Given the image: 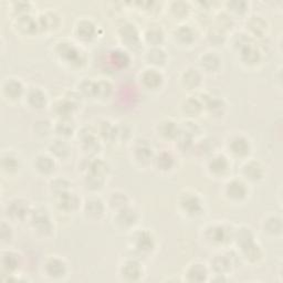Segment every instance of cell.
Instances as JSON below:
<instances>
[{
	"mask_svg": "<svg viewBox=\"0 0 283 283\" xmlns=\"http://www.w3.org/2000/svg\"><path fill=\"white\" fill-rule=\"evenodd\" d=\"M112 92V85L108 81L96 82V90H94V97L99 99H106L110 97Z\"/></svg>",
	"mask_w": 283,
	"mask_h": 283,
	"instance_id": "44",
	"label": "cell"
},
{
	"mask_svg": "<svg viewBox=\"0 0 283 283\" xmlns=\"http://www.w3.org/2000/svg\"><path fill=\"white\" fill-rule=\"evenodd\" d=\"M243 174L248 180L258 181L263 178L264 168L259 162L249 161L243 166Z\"/></svg>",
	"mask_w": 283,
	"mask_h": 283,
	"instance_id": "8",
	"label": "cell"
},
{
	"mask_svg": "<svg viewBox=\"0 0 283 283\" xmlns=\"http://www.w3.org/2000/svg\"><path fill=\"white\" fill-rule=\"evenodd\" d=\"M146 60L153 67H163L167 61V56L166 52L163 49L158 48H152L146 53Z\"/></svg>",
	"mask_w": 283,
	"mask_h": 283,
	"instance_id": "22",
	"label": "cell"
},
{
	"mask_svg": "<svg viewBox=\"0 0 283 283\" xmlns=\"http://www.w3.org/2000/svg\"><path fill=\"white\" fill-rule=\"evenodd\" d=\"M264 232L271 235H278L282 232V219L279 216H270L263 221Z\"/></svg>",
	"mask_w": 283,
	"mask_h": 283,
	"instance_id": "31",
	"label": "cell"
},
{
	"mask_svg": "<svg viewBox=\"0 0 283 283\" xmlns=\"http://www.w3.org/2000/svg\"><path fill=\"white\" fill-rule=\"evenodd\" d=\"M228 147L235 156H246L250 152V142L243 135H235L230 139Z\"/></svg>",
	"mask_w": 283,
	"mask_h": 283,
	"instance_id": "6",
	"label": "cell"
},
{
	"mask_svg": "<svg viewBox=\"0 0 283 283\" xmlns=\"http://www.w3.org/2000/svg\"><path fill=\"white\" fill-rule=\"evenodd\" d=\"M181 83L188 90H194L199 86V84L202 83V75H200L199 71L190 68L185 70V72L181 75Z\"/></svg>",
	"mask_w": 283,
	"mask_h": 283,
	"instance_id": "16",
	"label": "cell"
},
{
	"mask_svg": "<svg viewBox=\"0 0 283 283\" xmlns=\"http://www.w3.org/2000/svg\"><path fill=\"white\" fill-rule=\"evenodd\" d=\"M229 167L227 158L222 155H216L210 159L208 168L214 175H222Z\"/></svg>",
	"mask_w": 283,
	"mask_h": 283,
	"instance_id": "30",
	"label": "cell"
},
{
	"mask_svg": "<svg viewBox=\"0 0 283 283\" xmlns=\"http://www.w3.org/2000/svg\"><path fill=\"white\" fill-rule=\"evenodd\" d=\"M79 139L81 142V146L83 151L86 153L87 156H92L100 149L99 139L96 135L88 128H83L79 134Z\"/></svg>",
	"mask_w": 283,
	"mask_h": 283,
	"instance_id": "3",
	"label": "cell"
},
{
	"mask_svg": "<svg viewBox=\"0 0 283 283\" xmlns=\"http://www.w3.org/2000/svg\"><path fill=\"white\" fill-rule=\"evenodd\" d=\"M220 58L215 52H206L200 58V66L208 72H214L220 67Z\"/></svg>",
	"mask_w": 283,
	"mask_h": 283,
	"instance_id": "28",
	"label": "cell"
},
{
	"mask_svg": "<svg viewBox=\"0 0 283 283\" xmlns=\"http://www.w3.org/2000/svg\"><path fill=\"white\" fill-rule=\"evenodd\" d=\"M142 81L149 88H156L162 84L163 75L155 69H149L142 75Z\"/></svg>",
	"mask_w": 283,
	"mask_h": 283,
	"instance_id": "27",
	"label": "cell"
},
{
	"mask_svg": "<svg viewBox=\"0 0 283 283\" xmlns=\"http://www.w3.org/2000/svg\"><path fill=\"white\" fill-rule=\"evenodd\" d=\"M241 251H243L244 257L247 259L248 261H250V262H257L262 258L261 247L257 245L255 241H253L252 244L248 245L245 248H243Z\"/></svg>",
	"mask_w": 283,
	"mask_h": 283,
	"instance_id": "32",
	"label": "cell"
},
{
	"mask_svg": "<svg viewBox=\"0 0 283 283\" xmlns=\"http://www.w3.org/2000/svg\"><path fill=\"white\" fill-rule=\"evenodd\" d=\"M163 39L164 32L162 31L161 28H150L149 30L145 32L146 42L152 45V48H156V46L161 44Z\"/></svg>",
	"mask_w": 283,
	"mask_h": 283,
	"instance_id": "38",
	"label": "cell"
},
{
	"mask_svg": "<svg viewBox=\"0 0 283 283\" xmlns=\"http://www.w3.org/2000/svg\"><path fill=\"white\" fill-rule=\"evenodd\" d=\"M28 102L34 109H42L46 103L45 93L39 87H32L28 92Z\"/></svg>",
	"mask_w": 283,
	"mask_h": 283,
	"instance_id": "25",
	"label": "cell"
},
{
	"mask_svg": "<svg viewBox=\"0 0 283 283\" xmlns=\"http://www.w3.org/2000/svg\"><path fill=\"white\" fill-rule=\"evenodd\" d=\"M28 204L25 200L16 199L8 205V214L10 217L15 218V219H22V218H25L28 215Z\"/></svg>",
	"mask_w": 283,
	"mask_h": 283,
	"instance_id": "20",
	"label": "cell"
},
{
	"mask_svg": "<svg viewBox=\"0 0 283 283\" xmlns=\"http://www.w3.org/2000/svg\"><path fill=\"white\" fill-rule=\"evenodd\" d=\"M39 22H42V27L46 29L55 28L59 22V17L55 13H45L40 17Z\"/></svg>",
	"mask_w": 283,
	"mask_h": 283,
	"instance_id": "48",
	"label": "cell"
},
{
	"mask_svg": "<svg viewBox=\"0 0 283 283\" xmlns=\"http://www.w3.org/2000/svg\"><path fill=\"white\" fill-rule=\"evenodd\" d=\"M119 34L122 42L124 44H126L127 46L134 48V46H137L139 44L138 31L136 27L132 25V23H125V25L122 26L119 31Z\"/></svg>",
	"mask_w": 283,
	"mask_h": 283,
	"instance_id": "4",
	"label": "cell"
},
{
	"mask_svg": "<svg viewBox=\"0 0 283 283\" xmlns=\"http://www.w3.org/2000/svg\"><path fill=\"white\" fill-rule=\"evenodd\" d=\"M84 182L86 188L91 191H98L101 190L104 185V176L93 174V173H86L84 177Z\"/></svg>",
	"mask_w": 283,
	"mask_h": 283,
	"instance_id": "41",
	"label": "cell"
},
{
	"mask_svg": "<svg viewBox=\"0 0 283 283\" xmlns=\"http://www.w3.org/2000/svg\"><path fill=\"white\" fill-rule=\"evenodd\" d=\"M227 237V229L223 226H211L207 231V238L216 244L225 243Z\"/></svg>",
	"mask_w": 283,
	"mask_h": 283,
	"instance_id": "34",
	"label": "cell"
},
{
	"mask_svg": "<svg viewBox=\"0 0 283 283\" xmlns=\"http://www.w3.org/2000/svg\"><path fill=\"white\" fill-rule=\"evenodd\" d=\"M45 272L46 275L51 276V278H61L67 272V264L62 259L59 258H50L45 263Z\"/></svg>",
	"mask_w": 283,
	"mask_h": 283,
	"instance_id": "11",
	"label": "cell"
},
{
	"mask_svg": "<svg viewBox=\"0 0 283 283\" xmlns=\"http://www.w3.org/2000/svg\"><path fill=\"white\" fill-rule=\"evenodd\" d=\"M208 38L210 39L211 42L214 43H221L223 39H225V34H223V31L219 28H214L211 29L210 32L208 33Z\"/></svg>",
	"mask_w": 283,
	"mask_h": 283,
	"instance_id": "52",
	"label": "cell"
},
{
	"mask_svg": "<svg viewBox=\"0 0 283 283\" xmlns=\"http://www.w3.org/2000/svg\"><path fill=\"white\" fill-rule=\"evenodd\" d=\"M178 133V125L173 121L164 120L158 124V134L165 138H176Z\"/></svg>",
	"mask_w": 283,
	"mask_h": 283,
	"instance_id": "24",
	"label": "cell"
},
{
	"mask_svg": "<svg viewBox=\"0 0 283 283\" xmlns=\"http://www.w3.org/2000/svg\"><path fill=\"white\" fill-rule=\"evenodd\" d=\"M18 27H19L20 30L23 32L32 33L37 30L39 25L38 22L35 21V19H33V17L25 14L19 17V19H18Z\"/></svg>",
	"mask_w": 283,
	"mask_h": 283,
	"instance_id": "36",
	"label": "cell"
},
{
	"mask_svg": "<svg viewBox=\"0 0 283 283\" xmlns=\"http://www.w3.org/2000/svg\"><path fill=\"white\" fill-rule=\"evenodd\" d=\"M170 10L173 11V14L176 17H184L188 14V10H190V7L186 3L182 2H175L170 6Z\"/></svg>",
	"mask_w": 283,
	"mask_h": 283,
	"instance_id": "50",
	"label": "cell"
},
{
	"mask_svg": "<svg viewBox=\"0 0 283 283\" xmlns=\"http://www.w3.org/2000/svg\"><path fill=\"white\" fill-rule=\"evenodd\" d=\"M138 220L137 211L129 207L122 208L120 210H116V215L114 217V221L121 228H131Z\"/></svg>",
	"mask_w": 283,
	"mask_h": 283,
	"instance_id": "2",
	"label": "cell"
},
{
	"mask_svg": "<svg viewBox=\"0 0 283 283\" xmlns=\"http://www.w3.org/2000/svg\"><path fill=\"white\" fill-rule=\"evenodd\" d=\"M204 105L207 106V109L211 112V113H215V114L222 113L223 109L226 108V105H225V103H223L222 99H215L212 97L206 100V103Z\"/></svg>",
	"mask_w": 283,
	"mask_h": 283,
	"instance_id": "45",
	"label": "cell"
},
{
	"mask_svg": "<svg viewBox=\"0 0 283 283\" xmlns=\"http://www.w3.org/2000/svg\"><path fill=\"white\" fill-rule=\"evenodd\" d=\"M5 92L10 99H17L22 94L23 86L20 81L10 80L5 84Z\"/></svg>",
	"mask_w": 283,
	"mask_h": 283,
	"instance_id": "42",
	"label": "cell"
},
{
	"mask_svg": "<svg viewBox=\"0 0 283 283\" xmlns=\"http://www.w3.org/2000/svg\"><path fill=\"white\" fill-rule=\"evenodd\" d=\"M3 167L5 170H7V172H13V170H16L18 167L17 158L10 154L4 156L3 157Z\"/></svg>",
	"mask_w": 283,
	"mask_h": 283,
	"instance_id": "51",
	"label": "cell"
},
{
	"mask_svg": "<svg viewBox=\"0 0 283 283\" xmlns=\"http://www.w3.org/2000/svg\"><path fill=\"white\" fill-rule=\"evenodd\" d=\"M211 268L217 274L226 275L231 270V259L227 255H217L211 260Z\"/></svg>",
	"mask_w": 283,
	"mask_h": 283,
	"instance_id": "19",
	"label": "cell"
},
{
	"mask_svg": "<svg viewBox=\"0 0 283 283\" xmlns=\"http://www.w3.org/2000/svg\"><path fill=\"white\" fill-rule=\"evenodd\" d=\"M133 244L138 252H149L154 248V238L149 231H139L134 235Z\"/></svg>",
	"mask_w": 283,
	"mask_h": 283,
	"instance_id": "7",
	"label": "cell"
},
{
	"mask_svg": "<svg viewBox=\"0 0 283 283\" xmlns=\"http://www.w3.org/2000/svg\"><path fill=\"white\" fill-rule=\"evenodd\" d=\"M76 31H78L80 38L85 40L91 39L96 33V26L90 20H81L76 27Z\"/></svg>",
	"mask_w": 283,
	"mask_h": 283,
	"instance_id": "39",
	"label": "cell"
},
{
	"mask_svg": "<svg viewBox=\"0 0 283 283\" xmlns=\"http://www.w3.org/2000/svg\"><path fill=\"white\" fill-rule=\"evenodd\" d=\"M56 132L63 137L70 136L74 132V124L70 119H60V121L57 123Z\"/></svg>",
	"mask_w": 283,
	"mask_h": 283,
	"instance_id": "43",
	"label": "cell"
},
{
	"mask_svg": "<svg viewBox=\"0 0 283 283\" xmlns=\"http://www.w3.org/2000/svg\"><path fill=\"white\" fill-rule=\"evenodd\" d=\"M94 90H96V82H93L91 79H84L79 86V91L82 93V96L94 97Z\"/></svg>",
	"mask_w": 283,
	"mask_h": 283,
	"instance_id": "49",
	"label": "cell"
},
{
	"mask_svg": "<svg viewBox=\"0 0 283 283\" xmlns=\"http://www.w3.org/2000/svg\"><path fill=\"white\" fill-rule=\"evenodd\" d=\"M121 274L123 278L127 281H136L140 278L142 275V269L140 265L137 261L129 260L123 264Z\"/></svg>",
	"mask_w": 283,
	"mask_h": 283,
	"instance_id": "17",
	"label": "cell"
},
{
	"mask_svg": "<svg viewBox=\"0 0 283 283\" xmlns=\"http://www.w3.org/2000/svg\"><path fill=\"white\" fill-rule=\"evenodd\" d=\"M233 239L235 240L237 245L240 247V249H243V248L252 244L253 241H255V235H253L250 228L241 227L234 231Z\"/></svg>",
	"mask_w": 283,
	"mask_h": 283,
	"instance_id": "23",
	"label": "cell"
},
{
	"mask_svg": "<svg viewBox=\"0 0 283 283\" xmlns=\"http://www.w3.org/2000/svg\"><path fill=\"white\" fill-rule=\"evenodd\" d=\"M19 260H18V256L13 252H6L3 255V267L8 271H14L18 268Z\"/></svg>",
	"mask_w": 283,
	"mask_h": 283,
	"instance_id": "46",
	"label": "cell"
},
{
	"mask_svg": "<svg viewBox=\"0 0 283 283\" xmlns=\"http://www.w3.org/2000/svg\"><path fill=\"white\" fill-rule=\"evenodd\" d=\"M55 161L48 155H39L34 161L35 169L43 175L51 174L55 170Z\"/></svg>",
	"mask_w": 283,
	"mask_h": 283,
	"instance_id": "26",
	"label": "cell"
},
{
	"mask_svg": "<svg viewBox=\"0 0 283 283\" xmlns=\"http://www.w3.org/2000/svg\"><path fill=\"white\" fill-rule=\"evenodd\" d=\"M84 214L91 219H99L104 214V204L99 198H90L84 204Z\"/></svg>",
	"mask_w": 283,
	"mask_h": 283,
	"instance_id": "14",
	"label": "cell"
},
{
	"mask_svg": "<svg viewBox=\"0 0 283 283\" xmlns=\"http://www.w3.org/2000/svg\"><path fill=\"white\" fill-rule=\"evenodd\" d=\"M49 150L53 156L61 159L67 158L70 155V151H71L69 144L63 139L53 140L49 147Z\"/></svg>",
	"mask_w": 283,
	"mask_h": 283,
	"instance_id": "29",
	"label": "cell"
},
{
	"mask_svg": "<svg viewBox=\"0 0 283 283\" xmlns=\"http://www.w3.org/2000/svg\"><path fill=\"white\" fill-rule=\"evenodd\" d=\"M208 271L206 269L205 264L203 263H193L190 268L187 270V276L188 281L191 282H202L205 281L207 278Z\"/></svg>",
	"mask_w": 283,
	"mask_h": 283,
	"instance_id": "21",
	"label": "cell"
},
{
	"mask_svg": "<svg viewBox=\"0 0 283 283\" xmlns=\"http://www.w3.org/2000/svg\"><path fill=\"white\" fill-rule=\"evenodd\" d=\"M58 55L70 63L71 62L72 63H78V62L81 63L82 62L81 52L75 48L73 43H67V42L59 43Z\"/></svg>",
	"mask_w": 283,
	"mask_h": 283,
	"instance_id": "10",
	"label": "cell"
},
{
	"mask_svg": "<svg viewBox=\"0 0 283 283\" xmlns=\"http://www.w3.org/2000/svg\"><path fill=\"white\" fill-rule=\"evenodd\" d=\"M228 9L235 14H244L247 10V3L245 2H230L227 4Z\"/></svg>",
	"mask_w": 283,
	"mask_h": 283,
	"instance_id": "53",
	"label": "cell"
},
{
	"mask_svg": "<svg viewBox=\"0 0 283 283\" xmlns=\"http://www.w3.org/2000/svg\"><path fill=\"white\" fill-rule=\"evenodd\" d=\"M134 158L140 164H147L153 159V150L145 140H138L134 149Z\"/></svg>",
	"mask_w": 283,
	"mask_h": 283,
	"instance_id": "13",
	"label": "cell"
},
{
	"mask_svg": "<svg viewBox=\"0 0 283 283\" xmlns=\"http://www.w3.org/2000/svg\"><path fill=\"white\" fill-rule=\"evenodd\" d=\"M58 206L63 210L71 211L74 210L79 206V198L76 197V195L71 193L70 191L67 193H63L61 195H58Z\"/></svg>",
	"mask_w": 283,
	"mask_h": 283,
	"instance_id": "18",
	"label": "cell"
},
{
	"mask_svg": "<svg viewBox=\"0 0 283 283\" xmlns=\"http://www.w3.org/2000/svg\"><path fill=\"white\" fill-rule=\"evenodd\" d=\"M31 223L33 228L41 234H48L52 230V223L49 212L43 208H38L32 212Z\"/></svg>",
	"mask_w": 283,
	"mask_h": 283,
	"instance_id": "1",
	"label": "cell"
},
{
	"mask_svg": "<svg viewBox=\"0 0 283 283\" xmlns=\"http://www.w3.org/2000/svg\"><path fill=\"white\" fill-rule=\"evenodd\" d=\"M175 38L182 44H190L195 39V33L190 26H180L175 31Z\"/></svg>",
	"mask_w": 283,
	"mask_h": 283,
	"instance_id": "37",
	"label": "cell"
},
{
	"mask_svg": "<svg viewBox=\"0 0 283 283\" xmlns=\"http://www.w3.org/2000/svg\"><path fill=\"white\" fill-rule=\"evenodd\" d=\"M180 205L188 215H198L203 209L202 202L200 199L194 194H186L180 199Z\"/></svg>",
	"mask_w": 283,
	"mask_h": 283,
	"instance_id": "9",
	"label": "cell"
},
{
	"mask_svg": "<svg viewBox=\"0 0 283 283\" xmlns=\"http://www.w3.org/2000/svg\"><path fill=\"white\" fill-rule=\"evenodd\" d=\"M247 27L256 37H264L265 32H267L268 23L260 16H252L247 21Z\"/></svg>",
	"mask_w": 283,
	"mask_h": 283,
	"instance_id": "15",
	"label": "cell"
},
{
	"mask_svg": "<svg viewBox=\"0 0 283 283\" xmlns=\"http://www.w3.org/2000/svg\"><path fill=\"white\" fill-rule=\"evenodd\" d=\"M226 195L229 199L234 200V202H240V200L246 198L248 195V190L243 181L233 179L227 184Z\"/></svg>",
	"mask_w": 283,
	"mask_h": 283,
	"instance_id": "5",
	"label": "cell"
},
{
	"mask_svg": "<svg viewBox=\"0 0 283 283\" xmlns=\"http://www.w3.org/2000/svg\"><path fill=\"white\" fill-rule=\"evenodd\" d=\"M154 161L157 168L159 170H163V172H167V170H170L174 166V157L167 152L159 153L154 158Z\"/></svg>",
	"mask_w": 283,
	"mask_h": 283,
	"instance_id": "35",
	"label": "cell"
},
{
	"mask_svg": "<svg viewBox=\"0 0 283 283\" xmlns=\"http://www.w3.org/2000/svg\"><path fill=\"white\" fill-rule=\"evenodd\" d=\"M203 102L200 101L198 99H195V98H190L185 100L184 104H182V110L186 114L191 115V116H195L200 113V111L203 110Z\"/></svg>",
	"mask_w": 283,
	"mask_h": 283,
	"instance_id": "40",
	"label": "cell"
},
{
	"mask_svg": "<svg viewBox=\"0 0 283 283\" xmlns=\"http://www.w3.org/2000/svg\"><path fill=\"white\" fill-rule=\"evenodd\" d=\"M239 50L241 61L248 64V66H253V64L258 63L260 60V51L253 44V42L244 45Z\"/></svg>",
	"mask_w": 283,
	"mask_h": 283,
	"instance_id": "12",
	"label": "cell"
},
{
	"mask_svg": "<svg viewBox=\"0 0 283 283\" xmlns=\"http://www.w3.org/2000/svg\"><path fill=\"white\" fill-rule=\"evenodd\" d=\"M128 197L126 194L122 192H113L110 194L109 198V204L112 208L116 210H120L122 208H125L128 206Z\"/></svg>",
	"mask_w": 283,
	"mask_h": 283,
	"instance_id": "33",
	"label": "cell"
},
{
	"mask_svg": "<svg viewBox=\"0 0 283 283\" xmlns=\"http://www.w3.org/2000/svg\"><path fill=\"white\" fill-rule=\"evenodd\" d=\"M50 187L56 196H58V195H61L70 191V182L64 178H57L51 181Z\"/></svg>",
	"mask_w": 283,
	"mask_h": 283,
	"instance_id": "47",
	"label": "cell"
}]
</instances>
